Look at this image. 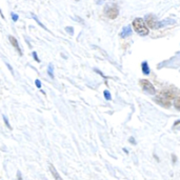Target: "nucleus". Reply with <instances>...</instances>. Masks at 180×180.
I'll use <instances>...</instances> for the list:
<instances>
[{
    "instance_id": "obj_1",
    "label": "nucleus",
    "mask_w": 180,
    "mask_h": 180,
    "mask_svg": "<svg viewBox=\"0 0 180 180\" xmlns=\"http://www.w3.org/2000/svg\"><path fill=\"white\" fill-rule=\"evenodd\" d=\"M133 26L137 34H139L140 36H147L149 34V28H147V24L144 22L142 18H136L133 21Z\"/></svg>"
},
{
    "instance_id": "obj_2",
    "label": "nucleus",
    "mask_w": 180,
    "mask_h": 180,
    "mask_svg": "<svg viewBox=\"0 0 180 180\" xmlns=\"http://www.w3.org/2000/svg\"><path fill=\"white\" fill-rule=\"evenodd\" d=\"M104 13L110 19H115L119 14V10L117 4L113 3V4H108L104 9Z\"/></svg>"
},
{
    "instance_id": "obj_3",
    "label": "nucleus",
    "mask_w": 180,
    "mask_h": 180,
    "mask_svg": "<svg viewBox=\"0 0 180 180\" xmlns=\"http://www.w3.org/2000/svg\"><path fill=\"white\" fill-rule=\"evenodd\" d=\"M139 84H140V86L142 88V90L147 92L149 94H151V95L156 94V89H155V86L151 83V81H149L147 79H141L139 81Z\"/></svg>"
},
{
    "instance_id": "obj_4",
    "label": "nucleus",
    "mask_w": 180,
    "mask_h": 180,
    "mask_svg": "<svg viewBox=\"0 0 180 180\" xmlns=\"http://www.w3.org/2000/svg\"><path fill=\"white\" fill-rule=\"evenodd\" d=\"M157 19L154 15H147L145 17V24H147V26H150L151 28H157Z\"/></svg>"
},
{
    "instance_id": "obj_5",
    "label": "nucleus",
    "mask_w": 180,
    "mask_h": 180,
    "mask_svg": "<svg viewBox=\"0 0 180 180\" xmlns=\"http://www.w3.org/2000/svg\"><path fill=\"white\" fill-rule=\"evenodd\" d=\"M159 96H161V97H163L164 99H167V100L171 101L173 100V99H175V94H174V92L171 90H167V89H165V90H162L161 92H160Z\"/></svg>"
},
{
    "instance_id": "obj_6",
    "label": "nucleus",
    "mask_w": 180,
    "mask_h": 180,
    "mask_svg": "<svg viewBox=\"0 0 180 180\" xmlns=\"http://www.w3.org/2000/svg\"><path fill=\"white\" fill-rule=\"evenodd\" d=\"M154 100L156 101L158 104H160V106H164V108H170V106H171V101L167 100V99H164V98L161 97V96H159V95L155 98Z\"/></svg>"
},
{
    "instance_id": "obj_7",
    "label": "nucleus",
    "mask_w": 180,
    "mask_h": 180,
    "mask_svg": "<svg viewBox=\"0 0 180 180\" xmlns=\"http://www.w3.org/2000/svg\"><path fill=\"white\" fill-rule=\"evenodd\" d=\"M9 39H10V42L12 43V45L15 47L16 50H17V52H18L19 54H20V56H22V51H21L20 46H19L18 44V41H17V39L15 38V37L13 36H9Z\"/></svg>"
},
{
    "instance_id": "obj_8",
    "label": "nucleus",
    "mask_w": 180,
    "mask_h": 180,
    "mask_svg": "<svg viewBox=\"0 0 180 180\" xmlns=\"http://www.w3.org/2000/svg\"><path fill=\"white\" fill-rule=\"evenodd\" d=\"M132 34V28L130 26H126L122 28V31L120 33V37L121 38H126V37H129L130 35Z\"/></svg>"
},
{
    "instance_id": "obj_9",
    "label": "nucleus",
    "mask_w": 180,
    "mask_h": 180,
    "mask_svg": "<svg viewBox=\"0 0 180 180\" xmlns=\"http://www.w3.org/2000/svg\"><path fill=\"white\" fill-rule=\"evenodd\" d=\"M50 171H51L52 175H53V177L55 178V180H63V179H62L61 177H60L59 173L57 172L56 167H54V165H53V164H50Z\"/></svg>"
},
{
    "instance_id": "obj_10",
    "label": "nucleus",
    "mask_w": 180,
    "mask_h": 180,
    "mask_svg": "<svg viewBox=\"0 0 180 180\" xmlns=\"http://www.w3.org/2000/svg\"><path fill=\"white\" fill-rule=\"evenodd\" d=\"M141 69H142V73H143L144 75H149L150 74V67H149V63H147V61H143L141 63Z\"/></svg>"
},
{
    "instance_id": "obj_11",
    "label": "nucleus",
    "mask_w": 180,
    "mask_h": 180,
    "mask_svg": "<svg viewBox=\"0 0 180 180\" xmlns=\"http://www.w3.org/2000/svg\"><path fill=\"white\" fill-rule=\"evenodd\" d=\"M174 22H175V21L172 20V19H167V20H164V21H158L157 28H162V26H167V24H172V23H174Z\"/></svg>"
},
{
    "instance_id": "obj_12",
    "label": "nucleus",
    "mask_w": 180,
    "mask_h": 180,
    "mask_svg": "<svg viewBox=\"0 0 180 180\" xmlns=\"http://www.w3.org/2000/svg\"><path fill=\"white\" fill-rule=\"evenodd\" d=\"M103 96H104V98H106L108 101H110L112 99L111 93H110V91H108V90H104V92H103Z\"/></svg>"
},
{
    "instance_id": "obj_13",
    "label": "nucleus",
    "mask_w": 180,
    "mask_h": 180,
    "mask_svg": "<svg viewBox=\"0 0 180 180\" xmlns=\"http://www.w3.org/2000/svg\"><path fill=\"white\" fill-rule=\"evenodd\" d=\"M47 74H49V76L52 78V79H54V74H53V64H49V67H47Z\"/></svg>"
},
{
    "instance_id": "obj_14",
    "label": "nucleus",
    "mask_w": 180,
    "mask_h": 180,
    "mask_svg": "<svg viewBox=\"0 0 180 180\" xmlns=\"http://www.w3.org/2000/svg\"><path fill=\"white\" fill-rule=\"evenodd\" d=\"M2 118H3V120H4V123H5V125L8 126V129L9 130H12V126H11V124H10V121H9V119H8V117L5 115H3L2 116Z\"/></svg>"
},
{
    "instance_id": "obj_15",
    "label": "nucleus",
    "mask_w": 180,
    "mask_h": 180,
    "mask_svg": "<svg viewBox=\"0 0 180 180\" xmlns=\"http://www.w3.org/2000/svg\"><path fill=\"white\" fill-rule=\"evenodd\" d=\"M174 106L177 110H180V97H175V101H174Z\"/></svg>"
},
{
    "instance_id": "obj_16",
    "label": "nucleus",
    "mask_w": 180,
    "mask_h": 180,
    "mask_svg": "<svg viewBox=\"0 0 180 180\" xmlns=\"http://www.w3.org/2000/svg\"><path fill=\"white\" fill-rule=\"evenodd\" d=\"M33 18H34V19H35V20H36V22H37V23H38L39 26H41V28H44V30H45V31H47V28H45V26H43V24H42V23H41V22H40V21H39V19H38V18H37L36 16H35V15H33Z\"/></svg>"
},
{
    "instance_id": "obj_17",
    "label": "nucleus",
    "mask_w": 180,
    "mask_h": 180,
    "mask_svg": "<svg viewBox=\"0 0 180 180\" xmlns=\"http://www.w3.org/2000/svg\"><path fill=\"white\" fill-rule=\"evenodd\" d=\"M11 16H12V19H13V21L14 22H16V21L18 20V15H17V14H15V13H12L11 14Z\"/></svg>"
},
{
    "instance_id": "obj_18",
    "label": "nucleus",
    "mask_w": 180,
    "mask_h": 180,
    "mask_svg": "<svg viewBox=\"0 0 180 180\" xmlns=\"http://www.w3.org/2000/svg\"><path fill=\"white\" fill-rule=\"evenodd\" d=\"M65 30H67V33L71 34V35H73V34H74V28H69V26H67V28H65Z\"/></svg>"
},
{
    "instance_id": "obj_19",
    "label": "nucleus",
    "mask_w": 180,
    "mask_h": 180,
    "mask_svg": "<svg viewBox=\"0 0 180 180\" xmlns=\"http://www.w3.org/2000/svg\"><path fill=\"white\" fill-rule=\"evenodd\" d=\"M35 84H36V86H37L38 89H41V81H40L39 79L35 80Z\"/></svg>"
},
{
    "instance_id": "obj_20",
    "label": "nucleus",
    "mask_w": 180,
    "mask_h": 180,
    "mask_svg": "<svg viewBox=\"0 0 180 180\" xmlns=\"http://www.w3.org/2000/svg\"><path fill=\"white\" fill-rule=\"evenodd\" d=\"M129 141L131 142L132 144H134V145H136V144H137V142H136V140H135V138H134V137H130Z\"/></svg>"
},
{
    "instance_id": "obj_21",
    "label": "nucleus",
    "mask_w": 180,
    "mask_h": 180,
    "mask_svg": "<svg viewBox=\"0 0 180 180\" xmlns=\"http://www.w3.org/2000/svg\"><path fill=\"white\" fill-rule=\"evenodd\" d=\"M33 57H34V59L36 60L37 62H40V59H39L38 56H37V53H36V52H33Z\"/></svg>"
},
{
    "instance_id": "obj_22",
    "label": "nucleus",
    "mask_w": 180,
    "mask_h": 180,
    "mask_svg": "<svg viewBox=\"0 0 180 180\" xmlns=\"http://www.w3.org/2000/svg\"><path fill=\"white\" fill-rule=\"evenodd\" d=\"M17 180H22V176H21L20 171H18V172H17Z\"/></svg>"
},
{
    "instance_id": "obj_23",
    "label": "nucleus",
    "mask_w": 180,
    "mask_h": 180,
    "mask_svg": "<svg viewBox=\"0 0 180 180\" xmlns=\"http://www.w3.org/2000/svg\"><path fill=\"white\" fill-rule=\"evenodd\" d=\"M5 64H6V67H9V69H10V72H11V73H12V74H14V71H13V67H11V65H10V64H9V63H8V62H6V63H5Z\"/></svg>"
},
{
    "instance_id": "obj_24",
    "label": "nucleus",
    "mask_w": 180,
    "mask_h": 180,
    "mask_svg": "<svg viewBox=\"0 0 180 180\" xmlns=\"http://www.w3.org/2000/svg\"><path fill=\"white\" fill-rule=\"evenodd\" d=\"M172 157H173V162H174V163H176V161H177V157H176L175 155H173Z\"/></svg>"
},
{
    "instance_id": "obj_25",
    "label": "nucleus",
    "mask_w": 180,
    "mask_h": 180,
    "mask_svg": "<svg viewBox=\"0 0 180 180\" xmlns=\"http://www.w3.org/2000/svg\"><path fill=\"white\" fill-rule=\"evenodd\" d=\"M179 123H180V120H177V121H176V122H175V123H174V125H175V126H177Z\"/></svg>"
},
{
    "instance_id": "obj_26",
    "label": "nucleus",
    "mask_w": 180,
    "mask_h": 180,
    "mask_svg": "<svg viewBox=\"0 0 180 180\" xmlns=\"http://www.w3.org/2000/svg\"><path fill=\"white\" fill-rule=\"evenodd\" d=\"M0 15H1V17H2V18H3V19H4V16H3L2 12H1V10H0Z\"/></svg>"
},
{
    "instance_id": "obj_27",
    "label": "nucleus",
    "mask_w": 180,
    "mask_h": 180,
    "mask_svg": "<svg viewBox=\"0 0 180 180\" xmlns=\"http://www.w3.org/2000/svg\"><path fill=\"white\" fill-rule=\"evenodd\" d=\"M123 151H124V153H126V154L129 153V152H128V150H126V149H123Z\"/></svg>"
},
{
    "instance_id": "obj_28",
    "label": "nucleus",
    "mask_w": 180,
    "mask_h": 180,
    "mask_svg": "<svg viewBox=\"0 0 180 180\" xmlns=\"http://www.w3.org/2000/svg\"><path fill=\"white\" fill-rule=\"evenodd\" d=\"M76 1H78V0H76Z\"/></svg>"
}]
</instances>
